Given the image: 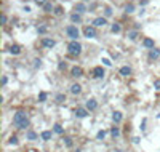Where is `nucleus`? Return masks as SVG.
I'll return each instance as SVG.
<instances>
[{"instance_id":"c756f323","label":"nucleus","mask_w":160,"mask_h":152,"mask_svg":"<svg viewBox=\"0 0 160 152\" xmlns=\"http://www.w3.org/2000/svg\"><path fill=\"white\" fill-rule=\"evenodd\" d=\"M125 11H127V13H133L135 11V5L133 3H128L127 6H125Z\"/></svg>"},{"instance_id":"58836bf2","label":"nucleus","mask_w":160,"mask_h":152,"mask_svg":"<svg viewBox=\"0 0 160 152\" xmlns=\"http://www.w3.org/2000/svg\"><path fill=\"white\" fill-rule=\"evenodd\" d=\"M6 21H8V18H6V15H2V24H6Z\"/></svg>"},{"instance_id":"412c9836","label":"nucleus","mask_w":160,"mask_h":152,"mask_svg":"<svg viewBox=\"0 0 160 152\" xmlns=\"http://www.w3.org/2000/svg\"><path fill=\"white\" fill-rule=\"evenodd\" d=\"M37 138H39V135L35 133V131H32V130H29V131H27V139L34 141V139H37Z\"/></svg>"},{"instance_id":"79ce46f5","label":"nucleus","mask_w":160,"mask_h":152,"mask_svg":"<svg viewBox=\"0 0 160 152\" xmlns=\"http://www.w3.org/2000/svg\"><path fill=\"white\" fill-rule=\"evenodd\" d=\"M115 152H122V150H120V149H117V150H115Z\"/></svg>"},{"instance_id":"2eb2a0df","label":"nucleus","mask_w":160,"mask_h":152,"mask_svg":"<svg viewBox=\"0 0 160 152\" xmlns=\"http://www.w3.org/2000/svg\"><path fill=\"white\" fill-rule=\"evenodd\" d=\"M130 74H131V67H128V66L120 67V75H123V77H128Z\"/></svg>"},{"instance_id":"7ed1b4c3","label":"nucleus","mask_w":160,"mask_h":152,"mask_svg":"<svg viewBox=\"0 0 160 152\" xmlns=\"http://www.w3.org/2000/svg\"><path fill=\"white\" fill-rule=\"evenodd\" d=\"M27 120V114L24 112V110H18V112L13 115V123L18 127V125H21L23 122H26Z\"/></svg>"},{"instance_id":"f3484780","label":"nucleus","mask_w":160,"mask_h":152,"mask_svg":"<svg viewBox=\"0 0 160 152\" xmlns=\"http://www.w3.org/2000/svg\"><path fill=\"white\" fill-rule=\"evenodd\" d=\"M71 21L72 23H80L82 21V15H80V13H72V15H71Z\"/></svg>"},{"instance_id":"a19ab883","label":"nucleus","mask_w":160,"mask_h":152,"mask_svg":"<svg viewBox=\"0 0 160 152\" xmlns=\"http://www.w3.org/2000/svg\"><path fill=\"white\" fill-rule=\"evenodd\" d=\"M34 63H35V67H40V59H35Z\"/></svg>"},{"instance_id":"dca6fc26","label":"nucleus","mask_w":160,"mask_h":152,"mask_svg":"<svg viewBox=\"0 0 160 152\" xmlns=\"http://www.w3.org/2000/svg\"><path fill=\"white\" fill-rule=\"evenodd\" d=\"M143 45L146 48H149V50H152V48H154V40H152V39H144L143 40Z\"/></svg>"},{"instance_id":"a878e982","label":"nucleus","mask_w":160,"mask_h":152,"mask_svg":"<svg viewBox=\"0 0 160 152\" xmlns=\"http://www.w3.org/2000/svg\"><path fill=\"white\" fill-rule=\"evenodd\" d=\"M43 10H45L47 13H51V10H54V8H53V5H51L50 2H47V3L43 5Z\"/></svg>"},{"instance_id":"7c9ffc66","label":"nucleus","mask_w":160,"mask_h":152,"mask_svg":"<svg viewBox=\"0 0 160 152\" xmlns=\"http://www.w3.org/2000/svg\"><path fill=\"white\" fill-rule=\"evenodd\" d=\"M64 144H66V147H72L74 146V143L71 138H64Z\"/></svg>"},{"instance_id":"39448f33","label":"nucleus","mask_w":160,"mask_h":152,"mask_svg":"<svg viewBox=\"0 0 160 152\" xmlns=\"http://www.w3.org/2000/svg\"><path fill=\"white\" fill-rule=\"evenodd\" d=\"M88 112L90 110L87 107H77L75 109V117H77V119H85V117L88 115Z\"/></svg>"},{"instance_id":"1a4fd4ad","label":"nucleus","mask_w":160,"mask_h":152,"mask_svg":"<svg viewBox=\"0 0 160 152\" xmlns=\"http://www.w3.org/2000/svg\"><path fill=\"white\" fill-rule=\"evenodd\" d=\"M42 45H43L45 48H53L54 45H56V42H54L53 39H48V37H45V39H42Z\"/></svg>"},{"instance_id":"bb28decb","label":"nucleus","mask_w":160,"mask_h":152,"mask_svg":"<svg viewBox=\"0 0 160 152\" xmlns=\"http://www.w3.org/2000/svg\"><path fill=\"white\" fill-rule=\"evenodd\" d=\"M128 39H130V40H136V39H138V32H136V31H130V32H128Z\"/></svg>"},{"instance_id":"72a5a7b5","label":"nucleus","mask_w":160,"mask_h":152,"mask_svg":"<svg viewBox=\"0 0 160 152\" xmlns=\"http://www.w3.org/2000/svg\"><path fill=\"white\" fill-rule=\"evenodd\" d=\"M8 144H11V146H16V144H18V138L16 136H11L10 141H8Z\"/></svg>"},{"instance_id":"ea45409f","label":"nucleus","mask_w":160,"mask_h":152,"mask_svg":"<svg viewBox=\"0 0 160 152\" xmlns=\"http://www.w3.org/2000/svg\"><path fill=\"white\" fill-rule=\"evenodd\" d=\"M6 82H8V79H6V77H2V85H6Z\"/></svg>"},{"instance_id":"20e7f679","label":"nucleus","mask_w":160,"mask_h":152,"mask_svg":"<svg viewBox=\"0 0 160 152\" xmlns=\"http://www.w3.org/2000/svg\"><path fill=\"white\" fill-rule=\"evenodd\" d=\"M83 34H85L87 39H95L96 37V27L95 26H87L83 29Z\"/></svg>"},{"instance_id":"f8f14e48","label":"nucleus","mask_w":160,"mask_h":152,"mask_svg":"<svg viewBox=\"0 0 160 152\" xmlns=\"http://www.w3.org/2000/svg\"><path fill=\"white\" fill-rule=\"evenodd\" d=\"M71 93L72 95H80L82 93V87L79 83H72L71 85Z\"/></svg>"},{"instance_id":"4be33fe9","label":"nucleus","mask_w":160,"mask_h":152,"mask_svg":"<svg viewBox=\"0 0 160 152\" xmlns=\"http://www.w3.org/2000/svg\"><path fill=\"white\" fill-rule=\"evenodd\" d=\"M120 29H122V27H120V24H119V23L112 24V27H110V31H112L114 34H119V32H120Z\"/></svg>"},{"instance_id":"f704fd0d","label":"nucleus","mask_w":160,"mask_h":152,"mask_svg":"<svg viewBox=\"0 0 160 152\" xmlns=\"http://www.w3.org/2000/svg\"><path fill=\"white\" fill-rule=\"evenodd\" d=\"M27 127H29V120H26V122L21 123V125H18V128H19V130H26Z\"/></svg>"},{"instance_id":"6ab92c4d","label":"nucleus","mask_w":160,"mask_h":152,"mask_svg":"<svg viewBox=\"0 0 160 152\" xmlns=\"http://www.w3.org/2000/svg\"><path fill=\"white\" fill-rule=\"evenodd\" d=\"M53 131H54V133H56V135H62V133H64V128H62V127L59 125V123H54V127H53Z\"/></svg>"},{"instance_id":"473e14b6","label":"nucleus","mask_w":160,"mask_h":152,"mask_svg":"<svg viewBox=\"0 0 160 152\" xmlns=\"http://www.w3.org/2000/svg\"><path fill=\"white\" fill-rule=\"evenodd\" d=\"M54 15H56V16H61L62 15V8H61V6H54Z\"/></svg>"},{"instance_id":"423d86ee","label":"nucleus","mask_w":160,"mask_h":152,"mask_svg":"<svg viewBox=\"0 0 160 152\" xmlns=\"http://www.w3.org/2000/svg\"><path fill=\"white\" fill-rule=\"evenodd\" d=\"M104 69H102V66H96L95 69H93V77L95 79H102L104 77Z\"/></svg>"},{"instance_id":"a211bd4d","label":"nucleus","mask_w":160,"mask_h":152,"mask_svg":"<svg viewBox=\"0 0 160 152\" xmlns=\"http://www.w3.org/2000/svg\"><path fill=\"white\" fill-rule=\"evenodd\" d=\"M40 138L43 141H50V138H51V131H48V130H45V131H42V135H40Z\"/></svg>"},{"instance_id":"aec40b11","label":"nucleus","mask_w":160,"mask_h":152,"mask_svg":"<svg viewBox=\"0 0 160 152\" xmlns=\"http://www.w3.org/2000/svg\"><path fill=\"white\" fill-rule=\"evenodd\" d=\"M10 53H11V54H19V53H21V46H19V45H11Z\"/></svg>"},{"instance_id":"6e6552de","label":"nucleus","mask_w":160,"mask_h":152,"mask_svg":"<svg viewBox=\"0 0 160 152\" xmlns=\"http://www.w3.org/2000/svg\"><path fill=\"white\" fill-rule=\"evenodd\" d=\"M85 107L88 109V110H96V109H98V101H96V99H88L87 101V104H85Z\"/></svg>"},{"instance_id":"f03ea898","label":"nucleus","mask_w":160,"mask_h":152,"mask_svg":"<svg viewBox=\"0 0 160 152\" xmlns=\"http://www.w3.org/2000/svg\"><path fill=\"white\" fill-rule=\"evenodd\" d=\"M66 34H67V37L71 39V40H77L79 35H80V31L77 29V26L71 24V26H67V27H66Z\"/></svg>"},{"instance_id":"9d476101","label":"nucleus","mask_w":160,"mask_h":152,"mask_svg":"<svg viewBox=\"0 0 160 152\" xmlns=\"http://www.w3.org/2000/svg\"><path fill=\"white\" fill-rule=\"evenodd\" d=\"M107 24V18H96L95 21H93V26L95 27H102V26H106Z\"/></svg>"},{"instance_id":"4c0bfd02","label":"nucleus","mask_w":160,"mask_h":152,"mask_svg":"<svg viewBox=\"0 0 160 152\" xmlns=\"http://www.w3.org/2000/svg\"><path fill=\"white\" fill-rule=\"evenodd\" d=\"M102 63L106 64V66H112V63H110V61H109L107 58H104V59H102Z\"/></svg>"},{"instance_id":"2f4dec72","label":"nucleus","mask_w":160,"mask_h":152,"mask_svg":"<svg viewBox=\"0 0 160 152\" xmlns=\"http://www.w3.org/2000/svg\"><path fill=\"white\" fill-rule=\"evenodd\" d=\"M96 138H98V139H104V138H106V131L104 130H101V131H98V135H96Z\"/></svg>"},{"instance_id":"c03bdc74","label":"nucleus","mask_w":160,"mask_h":152,"mask_svg":"<svg viewBox=\"0 0 160 152\" xmlns=\"http://www.w3.org/2000/svg\"><path fill=\"white\" fill-rule=\"evenodd\" d=\"M77 152H82V150H77Z\"/></svg>"},{"instance_id":"9b49d317","label":"nucleus","mask_w":160,"mask_h":152,"mask_svg":"<svg viewBox=\"0 0 160 152\" xmlns=\"http://www.w3.org/2000/svg\"><path fill=\"white\" fill-rule=\"evenodd\" d=\"M74 10L77 11V13H80V15H82V13H85V11H87V6H85V3H83V2H79V3H75Z\"/></svg>"},{"instance_id":"e433bc0d","label":"nucleus","mask_w":160,"mask_h":152,"mask_svg":"<svg viewBox=\"0 0 160 152\" xmlns=\"http://www.w3.org/2000/svg\"><path fill=\"white\" fill-rule=\"evenodd\" d=\"M154 88L155 90H160V80H155L154 82Z\"/></svg>"},{"instance_id":"5701e85b","label":"nucleus","mask_w":160,"mask_h":152,"mask_svg":"<svg viewBox=\"0 0 160 152\" xmlns=\"http://www.w3.org/2000/svg\"><path fill=\"white\" fill-rule=\"evenodd\" d=\"M110 135H112V138H117L120 135V130H119V127H112V130H110Z\"/></svg>"},{"instance_id":"cd10ccee","label":"nucleus","mask_w":160,"mask_h":152,"mask_svg":"<svg viewBox=\"0 0 160 152\" xmlns=\"http://www.w3.org/2000/svg\"><path fill=\"white\" fill-rule=\"evenodd\" d=\"M66 101V95H62V93H59V95H56V102H64Z\"/></svg>"},{"instance_id":"37998d69","label":"nucleus","mask_w":160,"mask_h":152,"mask_svg":"<svg viewBox=\"0 0 160 152\" xmlns=\"http://www.w3.org/2000/svg\"><path fill=\"white\" fill-rule=\"evenodd\" d=\"M82 2H90V0H82Z\"/></svg>"},{"instance_id":"0eeeda50","label":"nucleus","mask_w":160,"mask_h":152,"mask_svg":"<svg viewBox=\"0 0 160 152\" xmlns=\"http://www.w3.org/2000/svg\"><path fill=\"white\" fill-rule=\"evenodd\" d=\"M71 74H72V77L80 79V77H83V69H82V67H79V66H75V67H72Z\"/></svg>"},{"instance_id":"c9c22d12","label":"nucleus","mask_w":160,"mask_h":152,"mask_svg":"<svg viewBox=\"0 0 160 152\" xmlns=\"http://www.w3.org/2000/svg\"><path fill=\"white\" fill-rule=\"evenodd\" d=\"M34 2H35V3L39 5V6H43V5H45V3L48 2V0H34Z\"/></svg>"},{"instance_id":"4468645a","label":"nucleus","mask_w":160,"mask_h":152,"mask_svg":"<svg viewBox=\"0 0 160 152\" xmlns=\"http://www.w3.org/2000/svg\"><path fill=\"white\" fill-rule=\"evenodd\" d=\"M122 119H123V115H122V112H119V110H115V112L112 114V120H114V123H120Z\"/></svg>"},{"instance_id":"393cba45","label":"nucleus","mask_w":160,"mask_h":152,"mask_svg":"<svg viewBox=\"0 0 160 152\" xmlns=\"http://www.w3.org/2000/svg\"><path fill=\"white\" fill-rule=\"evenodd\" d=\"M37 32H39V34H47V32H48V26H45V24H43V26H39V27H37Z\"/></svg>"},{"instance_id":"b1692460","label":"nucleus","mask_w":160,"mask_h":152,"mask_svg":"<svg viewBox=\"0 0 160 152\" xmlns=\"http://www.w3.org/2000/svg\"><path fill=\"white\" fill-rule=\"evenodd\" d=\"M47 98H48V95H47L45 91H40V93H39V101H40V102H45Z\"/></svg>"},{"instance_id":"c85d7f7f","label":"nucleus","mask_w":160,"mask_h":152,"mask_svg":"<svg viewBox=\"0 0 160 152\" xmlns=\"http://www.w3.org/2000/svg\"><path fill=\"white\" fill-rule=\"evenodd\" d=\"M104 18H109V16H112V8H110V6H106V8H104Z\"/></svg>"},{"instance_id":"f257e3e1","label":"nucleus","mask_w":160,"mask_h":152,"mask_svg":"<svg viewBox=\"0 0 160 152\" xmlns=\"http://www.w3.org/2000/svg\"><path fill=\"white\" fill-rule=\"evenodd\" d=\"M67 51L71 56H79V54L82 53V45L77 42V40H71L67 45Z\"/></svg>"},{"instance_id":"ddd939ff","label":"nucleus","mask_w":160,"mask_h":152,"mask_svg":"<svg viewBox=\"0 0 160 152\" xmlns=\"http://www.w3.org/2000/svg\"><path fill=\"white\" fill-rule=\"evenodd\" d=\"M157 58H160V50L152 48V50L149 51V59H157Z\"/></svg>"}]
</instances>
